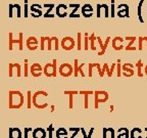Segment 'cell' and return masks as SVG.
Wrapping results in <instances>:
<instances>
[{
    "instance_id": "8992f818",
    "label": "cell",
    "mask_w": 147,
    "mask_h": 138,
    "mask_svg": "<svg viewBox=\"0 0 147 138\" xmlns=\"http://www.w3.org/2000/svg\"><path fill=\"white\" fill-rule=\"evenodd\" d=\"M117 16L119 18H129V5L128 4H119L117 6Z\"/></svg>"
},
{
    "instance_id": "30bf717a",
    "label": "cell",
    "mask_w": 147,
    "mask_h": 138,
    "mask_svg": "<svg viewBox=\"0 0 147 138\" xmlns=\"http://www.w3.org/2000/svg\"><path fill=\"white\" fill-rule=\"evenodd\" d=\"M56 14L59 18H64L67 16V5L65 4H59L56 8Z\"/></svg>"
},
{
    "instance_id": "ba28073f",
    "label": "cell",
    "mask_w": 147,
    "mask_h": 138,
    "mask_svg": "<svg viewBox=\"0 0 147 138\" xmlns=\"http://www.w3.org/2000/svg\"><path fill=\"white\" fill-rule=\"evenodd\" d=\"M134 66L132 64H124L122 66L123 71L125 72L124 76L125 77H132L134 75Z\"/></svg>"
},
{
    "instance_id": "3957f363",
    "label": "cell",
    "mask_w": 147,
    "mask_h": 138,
    "mask_svg": "<svg viewBox=\"0 0 147 138\" xmlns=\"http://www.w3.org/2000/svg\"><path fill=\"white\" fill-rule=\"evenodd\" d=\"M74 68L69 64H62L59 68V74L62 77H69L73 74Z\"/></svg>"
},
{
    "instance_id": "7402d4cb",
    "label": "cell",
    "mask_w": 147,
    "mask_h": 138,
    "mask_svg": "<svg viewBox=\"0 0 147 138\" xmlns=\"http://www.w3.org/2000/svg\"><path fill=\"white\" fill-rule=\"evenodd\" d=\"M111 16L115 18V1H111Z\"/></svg>"
},
{
    "instance_id": "83f0119b",
    "label": "cell",
    "mask_w": 147,
    "mask_h": 138,
    "mask_svg": "<svg viewBox=\"0 0 147 138\" xmlns=\"http://www.w3.org/2000/svg\"><path fill=\"white\" fill-rule=\"evenodd\" d=\"M146 16H147V0H146Z\"/></svg>"
},
{
    "instance_id": "ffe728a7",
    "label": "cell",
    "mask_w": 147,
    "mask_h": 138,
    "mask_svg": "<svg viewBox=\"0 0 147 138\" xmlns=\"http://www.w3.org/2000/svg\"><path fill=\"white\" fill-rule=\"evenodd\" d=\"M117 66L115 64H111V68H110V70H109V72H108V77H111V75H113V70H115V67Z\"/></svg>"
},
{
    "instance_id": "6da1fadb",
    "label": "cell",
    "mask_w": 147,
    "mask_h": 138,
    "mask_svg": "<svg viewBox=\"0 0 147 138\" xmlns=\"http://www.w3.org/2000/svg\"><path fill=\"white\" fill-rule=\"evenodd\" d=\"M9 108H20L24 104V96L21 92L18 90L9 91Z\"/></svg>"
},
{
    "instance_id": "5b68a950",
    "label": "cell",
    "mask_w": 147,
    "mask_h": 138,
    "mask_svg": "<svg viewBox=\"0 0 147 138\" xmlns=\"http://www.w3.org/2000/svg\"><path fill=\"white\" fill-rule=\"evenodd\" d=\"M61 46L64 50H71L75 46V40L71 37H65L61 41Z\"/></svg>"
},
{
    "instance_id": "52a82bcc",
    "label": "cell",
    "mask_w": 147,
    "mask_h": 138,
    "mask_svg": "<svg viewBox=\"0 0 147 138\" xmlns=\"http://www.w3.org/2000/svg\"><path fill=\"white\" fill-rule=\"evenodd\" d=\"M124 38L122 37H115V39H113V47L115 50H122L124 48Z\"/></svg>"
},
{
    "instance_id": "e0dca14e",
    "label": "cell",
    "mask_w": 147,
    "mask_h": 138,
    "mask_svg": "<svg viewBox=\"0 0 147 138\" xmlns=\"http://www.w3.org/2000/svg\"><path fill=\"white\" fill-rule=\"evenodd\" d=\"M117 77L122 76V64H121V60H117Z\"/></svg>"
},
{
    "instance_id": "4316f807",
    "label": "cell",
    "mask_w": 147,
    "mask_h": 138,
    "mask_svg": "<svg viewBox=\"0 0 147 138\" xmlns=\"http://www.w3.org/2000/svg\"><path fill=\"white\" fill-rule=\"evenodd\" d=\"M144 74L147 76V64L145 66V68H144Z\"/></svg>"
},
{
    "instance_id": "44dd1931",
    "label": "cell",
    "mask_w": 147,
    "mask_h": 138,
    "mask_svg": "<svg viewBox=\"0 0 147 138\" xmlns=\"http://www.w3.org/2000/svg\"><path fill=\"white\" fill-rule=\"evenodd\" d=\"M139 50H143V37H139Z\"/></svg>"
},
{
    "instance_id": "603a6c76",
    "label": "cell",
    "mask_w": 147,
    "mask_h": 138,
    "mask_svg": "<svg viewBox=\"0 0 147 138\" xmlns=\"http://www.w3.org/2000/svg\"><path fill=\"white\" fill-rule=\"evenodd\" d=\"M125 40H129V41H136V40H137V38H136V37H126V38H125Z\"/></svg>"
},
{
    "instance_id": "d6986e66",
    "label": "cell",
    "mask_w": 147,
    "mask_h": 138,
    "mask_svg": "<svg viewBox=\"0 0 147 138\" xmlns=\"http://www.w3.org/2000/svg\"><path fill=\"white\" fill-rule=\"evenodd\" d=\"M78 49L81 50L82 49V39H81V33L78 34Z\"/></svg>"
},
{
    "instance_id": "8fae6325",
    "label": "cell",
    "mask_w": 147,
    "mask_h": 138,
    "mask_svg": "<svg viewBox=\"0 0 147 138\" xmlns=\"http://www.w3.org/2000/svg\"><path fill=\"white\" fill-rule=\"evenodd\" d=\"M145 3V0H140L139 1V4H138V8H137V14H138V18H139V22L141 24L144 23V20H143L142 16V6Z\"/></svg>"
},
{
    "instance_id": "277c9868",
    "label": "cell",
    "mask_w": 147,
    "mask_h": 138,
    "mask_svg": "<svg viewBox=\"0 0 147 138\" xmlns=\"http://www.w3.org/2000/svg\"><path fill=\"white\" fill-rule=\"evenodd\" d=\"M44 73L46 76L51 77L56 75V60H53V64H46L45 69H44Z\"/></svg>"
},
{
    "instance_id": "9a60e30c",
    "label": "cell",
    "mask_w": 147,
    "mask_h": 138,
    "mask_svg": "<svg viewBox=\"0 0 147 138\" xmlns=\"http://www.w3.org/2000/svg\"><path fill=\"white\" fill-rule=\"evenodd\" d=\"M141 132H142V130H141L140 128H137V127H136V128H133V129H132L131 133H130V134H131V138H142L140 135H138V136L135 135L136 133H139V134H140Z\"/></svg>"
},
{
    "instance_id": "cb8c5ba5",
    "label": "cell",
    "mask_w": 147,
    "mask_h": 138,
    "mask_svg": "<svg viewBox=\"0 0 147 138\" xmlns=\"http://www.w3.org/2000/svg\"><path fill=\"white\" fill-rule=\"evenodd\" d=\"M145 44V48L147 49V36L143 37V45Z\"/></svg>"
},
{
    "instance_id": "2e32d148",
    "label": "cell",
    "mask_w": 147,
    "mask_h": 138,
    "mask_svg": "<svg viewBox=\"0 0 147 138\" xmlns=\"http://www.w3.org/2000/svg\"><path fill=\"white\" fill-rule=\"evenodd\" d=\"M135 43V41H129V44L126 46V50H137V47L133 46V44Z\"/></svg>"
},
{
    "instance_id": "d4e9b609",
    "label": "cell",
    "mask_w": 147,
    "mask_h": 138,
    "mask_svg": "<svg viewBox=\"0 0 147 138\" xmlns=\"http://www.w3.org/2000/svg\"><path fill=\"white\" fill-rule=\"evenodd\" d=\"M108 131L111 132V138H115V130L113 128H108Z\"/></svg>"
},
{
    "instance_id": "5bb4252c",
    "label": "cell",
    "mask_w": 147,
    "mask_h": 138,
    "mask_svg": "<svg viewBox=\"0 0 147 138\" xmlns=\"http://www.w3.org/2000/svg\"><path fill=\"white\" fill-rule=\"evenodd\" d=\"M136 67H137V75L140 78L143 77V72H142V68L144 67V64H143V62L141 60H139L137 62H136Z\"/></svg>"
},
{
    "instance_id": "7c38bea8",
    "label": "cell",
    "mask_w": 147,
    "mask_h": 138,
    "mask_svg": "<svg viewBox=\"0 0 147 138\" xmlns=\"http://www.w3.org/2000/svg\"><path fill=\"white\" fill-rule=\"evenodd\" d=\"M33 136H34V138H45L46 136V133L45 131H44L43 129H36L34 132H33Z\"/></svg>"
},
{
    "instance_id": "484cf974",
    "label": "cell",
    "mask_w": 147,
    "mask_h": 138,
    "mask_svg": "<svg viewBox=\"0 0 147 138\" xmlns=\"http://www.w3.org/2000/svg\"><path fill=\"white\" fill-rule=\"evenodd\" d=\"M106 132H107V129L104 128L103 129V138H106Z\"/></svg>"
},
{
    "instance_id": "7a4b0ae2",
    "label": "cell",
    "mask_w": 147,
    "mask_h": 138,
    "mask_svg": "<svg viewBox=\"0 0 147 138\" xmlns=\"http://www.w3.org/2000/svg\"><path fill=\"white\" fill-rule=\"evenodd\" d=\"M94 94H95V108H98V103L105 102L108 99V93L105 91H102V90L95 91Z\"/></svg>"
},
{
    "instance_id": "9c48e42d",
    "label": "cell",
    "mask_w": 147,
    "mask_h": 138,
    "mask_svg": "<svg viewBox=\"0 0 147 138\" xmlns=\"http://www.w3.org/2000/svg\"><path fill=\"white\" fill-rule=\"evenodd\" d=\"M82 14L85 18H91L93 14V8L91 4H85L82 6Z\"/></svg>"
},
{
    "instance_id": "ac0fdd59",
    "label": "cell",
    "mask_w": 147,
    "mask_h": 138,
    "mask_svg": "<svg viewBox=\"0 0 147 138\" xmlns=\"http://www.w3.org/2000/svg\"><path fill=\"white\" fill-rule=\"evenodd\" d=\"M79 68H78V60H75V66H74V74H75V76H78L79 75Z\"/></svg>"
},
{
    "instance_id": "4fadbf2b",
    "label": "cell",
    "mask_w": 147,
    "mask_h": 138,
    "mask_svg": "<svg viewBox=\"0 0 147 138\" xmlns=\"http://www.w3.org/2000/svg\"><path fill=\"white\" fill-rule=\"evenodd\" d=\"M119 135L117 138H130V132L127 128H121L119 129Z\"/></svg>"
}]
</instances>
